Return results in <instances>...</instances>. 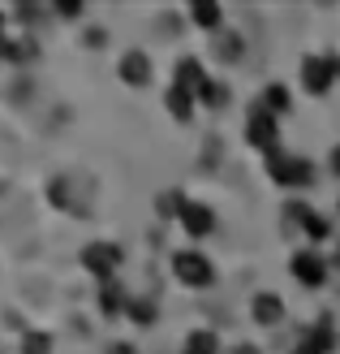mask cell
<instances>
[{"label":"cell","mask_w":340,"mask_h":354,"mask_svg":"<svg viewBox=\"0 0 340 354\" xmlns=\"http://www.w3.org/2000/svg\"><path fill=\"white\" fill-rule=\"evenodd\" d=\"M328 173H332V177H340V143H336V147H332V156H328Z\"/></svg>","instance_id":"cell-23"},{"label":"cell","mask_w":340,"mask_h":354,"mask_svg":"<svg viewBox=\"0 0 340 354\" xmlns=\"http://www.w3.org/2000/svg\"><path fill=\"white\" fill-rule=\"evenodd\" d=\"M177 225H181L186 238H211L216 234V212H211V203H203V199H186Z\"/></svg>","instance_id":"cell-7"},{"label":"cell","mask_w":340,"mask_h":354,"mask_svg":"<svg viewBox=\"0 0 340 354\" xmlns=\"http://www.w3.org/2000/svg\"><path fill=\"white\" fill-rule=\"evenodd\" d=\"M203 78H207V69H203L199 57H181V61H177V69H172V82L186 86V91H199Z\"/></svg>","instance_id":"cell-14"},{"label":"cell","mask_w":340,"mask_h":354,"mask_svg":"<svg viewBox=\"0 0 340 354\" xmlns=\"http://www.w3.org/2000/svg\"><path fill=\"white\" fill-rule=\"evenodd\" d=\"M48 199L57 203L61 212H78V216H82V212H86V199H82V194L74 190V173H61L57 182L48 186Z\"/></svg>","instance_id":"cell-10"},{"label":"cell","mask_w":340,"mask_h":354,"mask_svg":"<svg viewBox=\"0 0 340 354\" xmlns=\"http://www.w3.org/2000/svg\"><path fill=\"white\" fill-rule=\"evenodd\" d=\"M194 100H199L203 104V109H224V100H228V86L220 82V78H203V86H199V91H194Z\"/></svg>","instance_id":"cell-18"},{"label":"cell","mask_w":340,"mask_h":354,"mask_svg":"<svg viewBox=\"0 0 340 354\" xmlns=\"http://www.w3.org/2000/svg\"><path fill=\"white\" fill-rule=\"evenodd\" d=\"M250 320H254L259 328H280L284 324V298L276 290H259L254 298H250Z\"/></svg>","instance_id":"cell-8"},{"label":"cell","mask_w":340,"mask_h":354,"mask_svg":"<svg viewBox=\"0 0 340 354\" xmlns=\"http://www.w3.org/2000/svg\"><path fill=\"white\" fill-rule=\"evenodd\" d=\"M172 277L186 290H211L216 286V263H211V255L194 251V246H181V251H172Z\"/></svg>","instance_id":"cell-1"},{"label":"cell","mask_w":340,"mask_h":354,"mask_svg":"<svg viewBox=\"0 0 340 354\" xmlns=\"http://www.w3.org/2000/svg\"><path fill=\"white\" fill-rule=\"evenodd\" d=\"M190 17H194V26H203L207 35H220V30H224V9H220V5H207V0H199V5L190 9Z\"/></svg>","instance_id":"cell-16"},{"label":"cell","mask_w":340,"mask_h":354,"mask_svg":"<svg viewBox=\"0 0 340 354\" xmlns=\"http://www.w3.org/2000/svg\"><path fill=\"white\" fill-rule=\"evenodd\" d=\"M108 354H134V346H130V342H112Z\"/></svg>","instance_id":"cell-25"},{"label":"cell","mask_w":340,"mask_h":354,"mask_svg":"<svg viewBox=\"0 0 340 354\" xmlns=\"http://www.w3.org/2000/svg\"><path fill=\"white\" fill-rule=\"evenodd\" d=\"M22 354H52V333L30 328L26 337H22Z\"/></svg>","instance_id":"cell-22"},{"label":"cell","mask_w":340,"mask_h":354,"mask_svg":"<svg viewBox=\"0 0 340 354\" xmlns=\"http://www.w3.org/2000/svg\"><path fill=\"white\" fill-rule=\"evenodd\" d=\"M228 354H263V350H259V346H254V342H241V346H232V350H228Z\"/></svg>","instance_id":"cell-24"},{"label":"cell","mask_w":340,"mask_h":354,"mask_svg":"<svg viewBox=\"0 0 340 354\" xmlns=\"http://www.w3.org/2000/svg\"><path fill=\"white\" fill-rule=\"evenodd\" d=\"M259 109H267V113H272V117H284V113L293 109V95H289V86H280V82H272V86H267V91L259 95Z\"/></svg>","instance_id":"cell-17"},{"label":"cell","mask_w":340,"mask_h":354,"mask_svg":"<svg viewBox=\"0 0 340 354\" xmlns=\"http://www.w3.org/2000/svg\"><path fill=\"white\" fill-rule=\"evenodd\" d=\"M289 272L297 277V286H306V290H319V286H328V272H332V263L314 251V246H301V251H293L289 259Z\"/></svg>","instance_id":"cell-4"},{"label":"cell","mask_w":340,"mask_h":354,"mask_svg":"<svg viewBox=\"0 0 340 354\" xmlns=\"http://www.w3.org/2000/svg\"><path fill=\"white\" fill-rule=\"evenodd\" d=\"M181 207H186V194H181V190H164V194L155 199V212H159L164 221H177V216H181Z\"/></svg>","instance_id":"cell-20"},{"label":"cell","mask_w":340,"mask_h":354,"mask_svg":"<svg viewBox=\"0 0 340 354\" xmlns=\"http://www.w3.org/2000/svg\"><path fill=\"white\" fill-rule=\"evenodd\" d=\"M181 354H220V333L216 328H190L181 342Z\"/></svg>","instance_id":"cell-13"},{"label":"cell","mask_w":340,"mask_h":354,"mask_svg":"<svg viewBox=\"0 0 340 354\" xmlns=\"http://www.w3.org/2000/svg\"><path fill=\"white\" fill-rule=\"evenodd\" d=\"M267 173H272L276 186H289V190H301L314 182V165L301 160V156H289L284 147H276L272 156H267Z\"/></svg>","instance_id":"cell-2"},{"label":"cell","mask_w":340,"mask_h":354,"mask_svg":"<svg viewBox=\"0 0 340 354\" xmlns=\"http://www.w3.org/2000/svg\"><path fill=\"white\" fill-rule=\"evenodd\" d=\"M117 74H121V82H125V86H147V82H151V57H147L142 48L121 52Z\"/></svg>","instance_id":"cell-9"},{"label":"cell","mask_w":340,"mask_h":354,"mask_svg":"<svg viewBox=\"0 0 340 354\" xmlns=\"http://www.w3.org/2000/svg\"><path fill=\"white\" fill-rule=\"evenodd\" d=\"M121 259H125V255H121L117 242H86V246H82V268L91 272L99 286H103V281H117Z\"/></svg>","instance_id":"cell-3"},{"label":"cell","mask_w":340,"mask_h":354,"mask_svg":"<svg viewBox=\"0 0 340 354\" xmlns=\"http://www.w3.org/2000/svg\"><path fill=\"white\" fill-rule=\"evenodd\" d=\"M194 104H199V100H194V91H186V86H177V82L164 91V109H168V117L181 121V126H186V121H194Z\"/></svg>","instance_id":"cell-11"},{"label":"cell","mask_w":340,"mask_h":354,"mask_svg":"<svg viewBox=\"0 0 340 354\" xmlns=\"http://www.w3.org/2000/svg\"><path fill=\"white\" fill-rule=\"evenodd\" d=\"M211 48H216L220 61H237L241 52H246V39H241V35H232V30H220V35H211Z\"/></svg>","instance_id":"cell-19"},{"label":"cell","mask_w":340,"mask_h":354,"mask_svg":"<svg viewBox=\"0 0 340 354\" xmlns=\"http://www.w3.org/2000/svg\"><path fill=\"white\" fill-rule=\"evenodd\" d=\"M130 320L142 324V328H151L155 324V303L151 298H130Z\"/></svg>","instance_id":"cell-21"},{"label":"cell","mask_w":340,"mask_h":354,"mask_svg":"<svg viewBox=\"0 0 340 354\" xmlns=\"http://www.w3.org/2000/svg\"><path fill=\"white\" fill-rule=\"evenodd\" d=\"M336 78H340L336 57H301V86H306L310 95H328Z\"/></svg>","instance_id":"cell-6"},{"label":"cell","mask_w":340,"mask_h":354,"mask_svg":"<svg viewBox=\"0 0 340 354\" xmlns=\"http://www.w3.org/2000/svg\"><path fill=\"white\" fill-rule=\"evenodd\" d=\"M332 328H328V320L323 324H319V328H306V333H301V342L289 350V354H332Z\"/></svg>","instance_id":"cell-12"},{"label":"cell","mask_w":340,"mask_h":354,"mask_svg":"<svg viewBox=\"0 0 340 354\" xmlns=\"http://www.w3.org/2000/svg\"><path fill=\"white\" fill-rule=\"evenodd\" d=\"M246 143L259 147L263 156H272L280 147V117H272L267 109H259V104H254V113L246 117Z\"/></svg>","instance_id":"cell-5"},{"label":"cell","mask_w":340,"mask_h":354,"mask_svg":"<svg viewBox=\"0 0 340 354\" xmlns=\"http://www.w3.org/2000/svg\"><path fill=\"white\" fill-rule=\"evenodd\" d=\"M336 216H340V199H336Z\"/></svg>","instance_id":"cell-27"},{"label":"cell","mask_w":340,"mask_h":354,"mask_svg":"<svg viewBox=\"0 0 340 354\" xmlns=\"http://www.w3.org/2000/svg\"><path fill=\"white\" fill-rule=\"evenodd\" d=\"M332 268H340V242H336V255H332Z\"/></svg>","instance_id":"cell-26"},{"label":"cell","mask_w":340,"mask_h":354,"mask_svg":"<svg viewBox=\"0 0 340 354\" xmlns=\"http://www.w3.org/2000/svg\"><path fill=\"white\" fill-rule=\"evenodd\" d=\"M99 311H103V315H121V311H130V298H125L121 281H103V286H99Z\"/></svg>","instance_id":"cell-15"}]
</instances>
